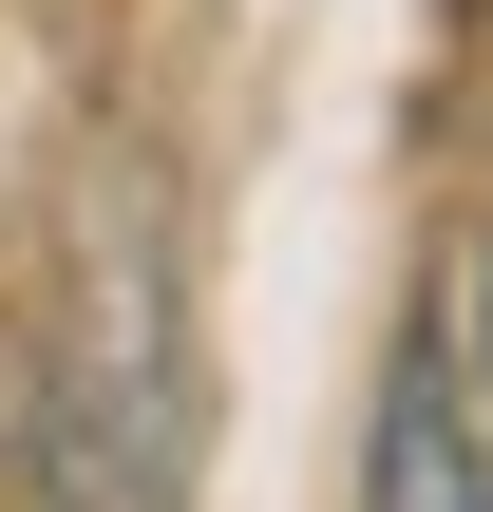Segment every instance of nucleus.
Segmentation results:
<instances>
[{
	"label": "nucleus",
	"mask_w": 493,
	"mask_h": 512,
	"mask_svg": "<svg viewBox=\"0 0 493 512\" xmlns=\"http://www.w3.org/2000/svg\"><path fill=\"white\" fill-rule=\"evenodd\" d=\"M361 512H493V437L437 399V380L380 399V494H361Z\"/></svg>",
	"instance_id": "nucleus-2"
},
{
	"label": "nucleus",
	"mask_w": 493,
	"mask_h": 512,
	"mask_svg": "<svg viewBox=\"0 0 493 512\" xmlns=\"http://www.w3.org/2000/svg\"><path fill=\"white\" fill-rule=\"evenodd\" d=\"M475 361H493V266H475Z\"/></svg>",
	"instance_id": "nucleus-3"
},
{
	"label": "nucleus",
	"mask_w": 493,
	"mask_h": 512,
	"mask_svg": "<svg viewBox=\"0 0 493 512\" xmlns=\"http://www.w3.org/2000/svg\"><path fill=\"white\" fill-rule=\"evenodd\" d=\"M171 456H190V399H171V304L152 266L95 285L57 323V380H38V512H171Z\"/></svg>",
	"instance_id": "nucleus-1"
}]
</instances>
